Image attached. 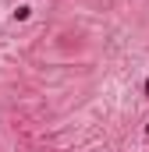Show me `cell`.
Masks as SVG:
<instances>
[{"mask_svg":"<svg viewBox=\"0 0 149 152\" xmlns=\"http://www.w3.org/2000/svg\"><path fill=\"white\" fill-rule=\"evenodd\" d=\"M29 14H32V7H18V11H14V21H25Z\"/></svg>","mask_w":149,"mask_h":152,"instance_id":"6da1fadb","label":"cell"},{"mask_svg":"<svg viewBox=\"0 0 149 152\" xmlns=\"http://www.w3.org/2000/svg\"><path fill=\"white\" fill-rule=\"evenodd\" d=\"M146 99H149V78H146Z\"/></svg>","mask_w":149,"mask_h":152,"instance_id":"7a4b0ae2","label":"cell"}]
</instances>
